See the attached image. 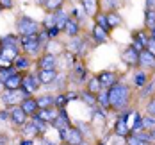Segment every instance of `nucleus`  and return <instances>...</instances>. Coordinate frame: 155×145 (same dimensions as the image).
I'll return each mask as SVG.
<instances>
[{
	"instance_id": "obj_53",
	"label": "nucleus",
	"mask_w": 155,
	"mask_h": 145,
	"mask_svg": "<svg viewBox=\"0 0 155 145\" xmlns=\"http://www.w3.org/2000/svg\"><path fill=\"white\" fill-rule=\"evenodd\" d=\"M0 145H7V142H5L4 138H0Z\"/></svg>"
},
{
	"instance_id": "obj_42",
	"label": "nucleus",
	"mask_w": 155,
	"mask_h": 145,
	"mask_svg": "<svg viewBox=\"0 0 155 145\" xmlns=\"http://www.w3.org/2000/svg\"><path fill=\"white\" fill-rule=\"evenodd\" d=\"M75 75H77V81H78V82H82V81L86 79V68L77 66V68H75Z\"/></svg>"
},
{
	"instance_id": "obj_43",
	"label": "nucleus",
	"mask_w": 155,
	"mask_h": 145,
	"mask_svg": "<svg viewBox=\"0 0 155 145\" xmlns=\"http://www.w3.org/2000/svg\"><path fill=\"white\" fill-rule=\"evenodd\" d=\"M144 88H146V90H143V91H141V95H143V97H146V95H150V93H153V82H148Z\"/></svg>"
},
{
	"instance_id": "obj_26",
	"label": "nucleus",
	"mask_w": 155,
	"mask_h": 145,
	"mask_svg": "<svg viewBox=\"0 0 155 145\" xmlns=\"http://www.w3.org/2000/svg\"><path fill=\"white\" fill-rule=\"evenodd\" d=\"M107 25H109V31L110 29H116V27H120L121 23H123V20H121V16L118 15L116 11H110V13H107Z\"/></svg>"
},
{
	"instance_id": "obj_5",
	"label": "nucleus",
	"mask_w": 155,
	"mask_h": 145,
	"mask_svg": "<svg viewBox=\"0 0 155 145\" xmlns=\"http://www.w3.org/2000/svg\"><path fill=\"white\" fill-rule=\"evenodd\" d=\"M27 113L21 109V106L20 104H16V106H9V120L16 124V126H25L27 124Z\"/></svg>"
},
{
	"instance_id": "obj_22",
	"label": "nucleus",
	"mask_w": 155,
	"mask_h": 145,
	"mask_svg": "<svg viewBox=\"0 0 155 145\" xmlns=\"http://www.w3.org/2000/svg\"><path fill=\"white\" fill-rule=\"evenodd\" d=\"M93 38L96 43H105L109 40V31H105L104 27H100V25H94L93 27Z\"/></svg>"
},
{
	"instance_id": "obj_16",
	"label": "nucleus",
	"mask_w": 155,
	"mask_h": 145,
	"mask_svg": "<svg viewBox=\"0 0 155 145\" xmlns=\"http://www.w3.org/2000/svg\"><path fill=\"white\" fill-rule=\"evenodd\" d=\"M20 106H21V109L27 113L29 116L36 115V113H38V109H39V108H38V100H36V98H32V97H27V98H23Z\"/></svg>"
},
{
	"instance_id": "obj_23",
	"label": "nucleus",
	"mask_w": 155,
	"mask_h": 145,
	"mask_svg": "<svg viewBox=\"0 0 155 145\" xmlns=\"http://www.w3.org/2000/svg\"><path fill=\"white\" fill-rule=\"evenodd\" d=\"M70 20V16H68V13L66 11H62V9H59L57 13H54V23H55V27L57 29H64V25H66V22Z\"/></svg>"
},
{
	"instance_id": "obj_24",
	"label": "nucleus",
	"mask_w": 155,
	"mask_h": 145,
	"mask_svg": "<svg viewBox=\"0 0 155 145\" xmlns=\"http://www.w3.org/2000/svg\"><path fill=\"white\" fill-rule=\"evenodd\" d=\"M13 66H15L18 72H20V70H29V66H31V59L27 57V54H18V57L15 59Z\"/></svg>"
},
{
	"instance_id": "obj_57",
	"label": "nucleus",
	"mask_w": 155,
	"mask_h": 145,
	"mask_svg": "<svg viewBox=\"0 0 155 145\" xmlns=\"http://www.w3.org/2000/svg\"><path fill=\"white\" fill-rule=\"evenodd\" d=\"M61 145H68V143H64V142H62V143H61Z\"/></svg>"
},
{
	"instance_id": "obj_27",
	"label": "nucleus",
	"mask_w": 155,
	"mask_h": 145,
	"mask_svg": "<svg viewBox=\"0 0 155 145\" xmlns=\"http://www.w3.org/2000/svg\"><path fill=\"white\" fill-rule=\"evenodd\" d=\"M86 90L89 91V93H93V95H98L104 88H102V82L98 81V77L94 75V77H91V79L87 81V84H86Z\"/></svg>"
},
{
	"instance_id": "obj_10",
	"label": "nucleus",
	"mask_w": 155,
	"mask_h": 145,
	"mask_svg": "<svg viewBox=\"0 0 155 145\" xmlns=\"http://www.w3.org/2000/svg\"><path fill=\"white\" fill-rule=\"evenodd\" d=\"M96 77H98V81L102 82V88H104V90L112 88V86L118 82V75H116L114 72H107V70H105V72H100Z\"/></svg>"
},
{
	"instance_id": "obj_3",
	"label": "nucleus",
	"mask_w": 155,
	"mask_h": 145,
	"mask_svg": "<svg viewBox=\"0 0 155 145\" xmlns=\"http://www.w3.org/2000/svg\"><path fill=\"white\" fill-rule=\"evenodd\" d=\"M16 29H18V32H20L21 36H36V34H39V23L34 22L29 16H21V18L18 20Z\"/></svg>"
},
{
	"instance_id": "obj_52",
	"label": "nucleus",
	"mask_w": 155,
	"mask_h": 145,
	"mask_svg": "<svg viewBox=\"0 0 155 145\" xmlns=\"http://www.w3.org/2000/svg\"><path fill=\"white\" fill-rule=\"evenodd\" d=\"M150 134H152V142L155 143V129H153V131H150Z\"/></svg>"
},
{
	"instance_id": "obj_50",
	"label": "nucleus",
	"mask_w": 155,
	"mask_h": 145,
	"mask_svg": "<svg viewBox=\"0 0 155 145\" xmlns=\"http://www.w3.org/2000/svg\"><path fill=\"white\" fill-rule=\"evenodd\" d=\"M20 145H34V143H32V140H29V138H23L20 142Z\"/></svg>"
},
{
	"instance_id": "obj_37",
	"label": "nucleus",
	"mask_w": 155,
	"mask_h": 145,
	"mask_svg": "<svg viewBox=\"0 0 155 145\" xmlns=\"http://www.w3.org/2000/svg\"><path fill=\"white\" fill-rule=\"evenodd\" d=\"M127 145H155V143H152V142H143L139 138H136L134 134H128L127 136Z\"/></svg>"
},
{
	"instance_id": "obj_18",
	"label": "nucleus",
	"mask_w": 155,
	"mask_h": 145,
	"mask_svg": "<svg viewBox=\"0 0 155 145\" xmlns=\"http://www.w3.org/2000/svg\"><path fill=\"white\" fill-rule=\"evenodd\" d=\"M21 82H23V75L16 72L15 75H11L9 79L4 82V88L5 90H20L21 88Z\"/></svg>"
},
{
	"instance_id": "obj_30",
	"label": "nucleus",
	"mask_w": 155,
	"mask_h": 145,
	"mask_svg": "<svg viewBox=\"0 0 155 145\" xmlns=\"http://www.w3.org/2000/svg\"><path fill=\"white\" fill-rule=\"evenodd\" d=\"M82 45H86V43H84V40L77 36V38H71V41H70V45H68V47H70L71 52H78V54H82V52L86 50V47H82Z\"/></svg>"
},
{
	"instance_id": "obj_32",
	"label": "nucleus",
	"mask_w": 155,
	"mask_h": 145,
	"mask_svg": "<svg viewBox=\"0 0 155 145\" xmlns=\"http://www.w3.org/2000/svg\"><path fill=\"white\" fill-rule=\"evenodd\" d=\"M16 72H18V70H16L15 66H0V82L4 84L11 75H15Z\"/></svg>"
},
{
	"instance_id": "obj_12",
	"label": "nucleus",
	"mask_w": 155,
	"mask_h": 145,
	"mask_svg": "<svg viewBox=\"0 0 155 145\" xmlns=\"http://www.w3.org/2000/svg\"><path fill=\"white\" fill-rule=\"evenodd\" d=\"M139 66L144 70H155V56L148 50L139 52Z\"/></svg>"
},
{
	"instance_id": "obj_39",
	"label": "nucleus",
	"mask_w": 155,
	"mask_h": 145,
	"mask_svg": "<svg viewBox=\"0 0 155 145\" xmlns=\"http://www.w3.org/2000/svg\"><path fill=\"white\" fill-rule=\"evenodd\" d=\"M68 102V95H55V108L57 109H62Z\"/></svg>"
},
{
	"instance_id": "obj_2",
	"label": "nucleus",
	"mask_w": 155,
	"mask_h": 145,
	"mask_svg": "<svg viewBox=\"0 0 155 145\" xmlns=\"http://www.w3.org/2000/svg\"><path fill=\"white\" fill-rule=\"evenodd\" d=\"M27 97H31V93L25 91L23 88H20V90H5L0 95V100L5 106H16V104H21V100L27 98Z\"/></svg>"
},
{
	"instance_id": "obj_45",
	"label": "nucleus",
	"mask_w": 155,
	"mask_h": 145,
	"mask_svg": "<svg viewBox=\"0 0 155 145\" xmlns=\"http://www.w3.org/2000/svg\"><path fill=\"white\" fill-rule=\"evenodd\" d=\"M47 32H48V36H50V38H55V36L61 32V29H57V27H50Z\"/></svg>"
},
{
	"instance_id": "obj_47",
	"label": "nucleus",
	"mask_w": 155,
	"mask_h": 145,
	"mask_svg": "<svg viewBox=\"0 0 155 145\" xmlns=\"http://www.w3.org/2000/svg\"><path fill=\"white\" fill-rule=\"evenodd\" d=\"M0 7H5V9L13 7V0H0Z\"/></svg>"
},
{
	"instance_id": "obj_49",
	"label": "nucleus",
	"mask_w": 155,
	"mask_h": 145,
	"mask_svg": "<svg viewBox=\"0 0 155 145\" xmlns=\"http://www.w3.org/2000/svg\"><path fill=\"white\" fill-rule=\"evenodd\" d=\"M146 7L148 9H155V0H146Z\"/></svg>"
},
{
	"instance_id": "obj_13",
	"label": "nucleus",
	"mask_w": 155,
	"mask_h": 145,
	"mask_svg": "<svg viewBox=\"0 0 155 145\" xmlns=\"http://www.w3.org/2000/svg\"><path fill=\"white\" fill-rule=\"evenodd\" d=\"M82 142H84V134L80 133V129H78V127H70V129H68L64 143H68V145H80Z\"/></svg>"
},
{
	"instance_id": "obj_51",
	"label": "nucleus",
	"mask_w": 155,
	"mask_h": 145,
	"mask_svg": "<svg viewBox=\"0 0 155 145\" xmlns=\"http://www.w3.org/2000/svg\"><path fill=\"white\" fill-rule=\"evenodd\" d=\"M148 38H150V40H155V27L148 31Z\"/></svg>"
},
{
	"instance_id": "obj_40",
	"label": "nucleus",
	"mask_w": 155,
	"mask_h": 145,
	"mask_svg": "<svg viewBox=\"0 0 155 145\" xmlns=\"http://www.w3.org/2000/svg\"><path fill=\"white\" fill-rule=\"evenodd\" d=\"M146 115L155 116V97H153V98H150V100H148V104H146Z\"/></svg>"
},
{
	"instance_id": "obj_44",
	"label": "nucleus",
	"mask_w": 155,
	"mask_h": 145,
	"mask_svg": "<svg viewBox=\"0 0 155 145\" xmlns=\"http://www.w3.org/2000/svg\"><path fill=\"white\" fill-rule=\"evenodd\" d=\"M114 145H127V138H123V136H116V134H114Z\"/></svg>"
},
{
	"instance_id": "obj_36",
	"label": "nucleus",
	"mask_w": 155,
	"mask_h": 145,
	"mask_svg": "<svg viewBox=\"0 0 155 145\" xmlns=\"http://www.w3.org/2000/svg\"><path fill=\"white\" fill-rule=\"evenodd\" d=\"M143 129L144 131H153L155 129V116H150V115L143 116Z\"/></svg>"
},
{
	"instance_id": "obj_35",
	"label": "nucleus",
	"mask_w": 155,
	"mask_h": 145,
	"mask_svg": "<svg viewBox=\"0 0 155 145\" xmlns=\"http://www.w3.org/2000/svg\"><path fill=\"white\" fill-rule=\"evenodd\" d=\"M96 2H98V0H82V5H84L86 15L93 16L94 13H96Z\"/></svg>"
},
{
	"instance_id": "obj_55",
	"label": "nucleus",
	"mask_w": 155,
	"mask_h": 145,
	"mask_svg": "<svg viewBox=\"0 0 155 145\" xmlns=\"http://www.w3.org/2000/svg\"><path fill=\"white\" fill-rule=\"evenodd\" d=\"M38 2H43V4H45V2H47V0H38Z\"/></svg>"
},
{
	"instance_id": "obj_25",
	"label": "nucleus",
	"mask_w": 155,
	"mask_h": 145,
	"mask_svg": "<svg viewBox=\"0 0 155 145\" xmlns=\"http://www.w3.org/2000/svg\"><path fill=\"white\" fill-rule=\"evenodd\" d=\"M148 82H150V77H148V74L144 70H139V72L134 74V84H136V88H144Z\"/></svg>"
},
{
	"instance_id": "obj_46",
	"label": "nucleus",
	"mask_w": 155,
	"mask_h": 145,
	"mask_svg": "<svg viewBox=\"0 0 155 145\" xmlns=\"http://www.w3.org/2000/svg\"><path fill=\"white\" fill-rule=\"evenodd\" d=\"M146 50H148V52H152V54L155 56V40H150V41H148V45H146Z\"/></svg>"
},
{
	"instance_id": "obj_34",
	"label": "nucleus",
	"mask_w": 155,
	"mask_h": 145,
	"mask_svg": "<svg viewBox=\"0 0 155 145\" xmlns=\"http://www.w3.org/2000/svg\"><path fill=\"white\" fill-rule=\"evenodd\" d=\"M144 25L146 29H153L155 27V9H146V16H144Z\"/></svg>"
},
{
	"instance_id": "obj_28",
	"label": "nucleus",
	"mask_w": 155,
	"mask_h": 145,
	"mask_svg": "<svg viewBox=\"0 0 155 145\" xmlns=\"http://www.w3.org/2000/svg\"><path fill=\"white\" fill-rule=\"evenodd\" d=\"M80 98H82V100H84V102H86L89 108H93V109H94V108H98V100H96V95L89 93L87 90H84V91L80 93Z\"/></svg>"
},
{
	"instance_id": "obj_41",
	"label": "nucleus",
	"mask_w": 155,
	"mask_h": 145,
	"mask_svg": "<svg viewBox=\"0 0 155 145\" xmlns=\"http://www.w3.org/2000/svg\"><path fill=\"white\" fill-rule=\"evenodd\" d=\"M96 25H100V27H104L105 31H109V25H107V16H105V15H98V18H96Z\"/></svg>"
},
{
	"instance_id": "obj_6",
	"label": "nucleus",
	"mask_w": 155,
	"mask_h": 145,
	"mask_svg": "<svg viewBox=\"0 0 155 145\" xmlns=\"http://www.w3.org/2000/svg\"><path fill=\"white\" fill-rule=\"evenodd\" d=\"M114 134H116V136H123V138H127V136L130 134L128 113H123V115L116 120V124H114Z\"/></svg>"
},
{
	"instance_id": "obj_9",
	"label": "nucleus",
	"mask_w": 155,
	"mask_h": 145,
	"mask_svg": "<svg viewBox=\"0 0 155 145\" xmlns=\"http://www.w3.org/2000/svg\"><path fill=\"white\" fill-rule=\"evenodd\" d=\"M39 79H38V74H27V75H23V82H21V88L25 90V91H29V93H34V91H38V88H39Z\"/></svg>"
},
{
	"instance_id": "obj_11",
	"label": "nucleus",
	"mask_w": 155,
	"mask_h": 145,
	"mask_svg": "<svg viewBox=\"0 0 155 145\" xmlns=\"http://www.w3.org/2000/svg\"><path fill=\"white\" fill-rule=\"evenodd\" d=\"M57 115H59V109H57L55 106L47 108V109H38V113H36V116L41 118V120L47 122V124H54V120L57 118ZM32 116H34V115H32Z\"/></svg>"
},
{
	"instance_id": "obj_56",
	"label": "nucleus",
	"mask_w": 155,
	"mask_h": 145,
	"mask_svg": "<svg viewBox=\"0 0 155 145\" xmlns=\"http://www.w3.org/2000/svg\"><path fill=\"white\" fill-rule=\"evenodd\" d=\"M98 145H105V143H104V142H100V143H98Z\"/></svg>"
},
{
	"instance_id": "obj_21",
	"label": "nucleus",
	"mask_w": 155,
	"mask_h": 145,
	"mask_svg": "<svg viewBox=\"0 0 155 145\" xmlns=\"http://www.w3.org/2000/svg\"><path fill=\"white\" fill-rule=\"evenodd\" d=\"M36 100H38V108H39V109H47V108L55 106V95H52V93H47V95L38 97Z\"/></svg>"
},
{
	"instance_id": "obj_14",
	"label": "nucleus",
	"mask_w": 155,
	"mask_h": 145,
	"mask_svg": "<svg viewBox=\"0 0 155 145\" xmlns=\"http://www.w3.org/2000/svg\"><path fill=\"white\" fill-rule=\"evenodd\" d=\"M148 41H150V38H148V34L146 32H136L134 34V43H132V47L136 48L137 52L141 50H146V45H148Z\"/></svg>"
},
{
	"instance_id": "obj_31",
	"label": "nucleus",
	"mask_w": 155,
	"mask_h": 145,
	"mask_svg": "<svg viewBox=\"0 0 155 145\" xmlns=\"http://www.w3.org/2000/svg\"><path fill=\"white\" fill-rule=\"evenodd\" d=\"M62 4H64V0H47L45 2V9H47L48 13H57L59 9H62Z\"/></svg>"
},
{
	"instance_id": "obj_29",
	"label": "nucleus",
	"mask_w": 155,
	"mask_h": 145,
	"mask_svg": "<svg viewBox=\"0 0 155 145\" xmlns=\"http://www.w3.org/2000/svg\"><path fill=\"white\" fill-rule=\"evenodd\" d=\"M96 100H98V108H100V109H110V106H109V91L107 90H102V91L96 95Z\"/></svg>"
},
{
	"instance_id": "obj_4",
	"label": "nucleus",
	"mask_w": 155,
	"mask_h": 145,
	"mask_svg": "<svg viewBox=\"0 0 155 145\" xmlns=\"http://www.w3.org/2000/svg\"><path fill=\"white\" fill-rule=\"evenodd\" d=\"M20 45L23 48V52L29 56V54H38L39 48H41V43H39V36H21L20 40Z\"/></svg>"
},
{
	"instance_id": "obj_7",
	"label": "nucleus",
	"mask_w": 155,
	"mask_h": 145,
	"mask_svg": "<svg viewBox=\"0 0 155 145\" xmlns=\"http://www.w3.org/2000/svg\"><path fill=\"white\" fill-rule=\"evenodd\" d=\"M121 59L127 66H139V52L130 45L121 52Z\"/></svg>"
},
{
	"instance_id": "obj_33",
	"label": "nucleus",
	"mask_w": 155,
	"mask_h": 145,
	"mask_svg": "<svg viewBox=\"0 0 155 145\" xmlns=\"http://www.w3.org/2000/svg\"><path fill=\"white\" fill-rule=\"evenodd\" d=\"M9 47H18V40L13 34H7L0 40V48H9Z\"/></svg>"
},
{
	"instance_id": "obj_54",
	"label": "nucleus",
	"mask_w": 155,
	"mask_h": 145,
	"mask_svg": "<svg viewBox=\"0 0 155 145\" xmlns=\"http://www.w3.org/2000/svg\"><path fill=\"white\" fill-rule=\"evenodd\" d=\"M80 145H89V143H87V142H82V143H80Z\"/></svg>"
},
{
	"instance_id": "obj_15",
	"label": "nucleus",
	"mask_w": 155,
	"mask_h": 145,
	"mask_svg": "<svg viewBox=\"0 0 155 145\" xmlns=\"http://www.w3.org/2000/svg\"><path fill=\"white\" fill-rule=\"evenodd\" d=\"M52 126L57 129V131L66 129V127H71V124H70V116L66 115V109H64V108L59 109V115H57V118L54 120V124H52Z\"/></svg>"
},
{
	"instance_id": "obj_20",
	"label": "nucleus",
	"mask_w": 155,
	"mask_h": 145,
	"mask_svg": "<svg viewBox=\"0 0 155 145\" xmlns=\"http://www.w3.org/2000/svg\"><path fill=\"white\" fill-rule=\"evenodd\" d=\"M21 133H23V138H29V140H34L38 134H41L34 122H27L25 126H21Z\"/></svg>"
},
{
	"instance_id": "obj_8",
	"label": "nucleus",
	"mask_w": 155,
	"mask_h": 145,
	"mask_svg": "<svg viewBox=\"0 0 155 145\" xmlns=\"http://www.w3.org/2000/svg\"><path fill=\"white\" fill-rule=\"evenodd\" d=\"M57 57H55V54H43L41 57H39V61H38V66H39V70H55L57 68Z\"/></svg>"
},
{
	"instance_id": "obj_19",
	"label": "nucleus",
	"mask_w": 155,
	"mask_h": 145,
	"mask_svg": "<svg viewBox=\"0 0 155 145\" xmlns=\"http://www.w3.org/2000/svg\"><path fill=\"white\" fill-rule=\"evenodd\" d=\"M62 31L66 32L70 38H77L78 32H80V25H78V22L75 20V18H70V20L66 22V25H64Z\"/></svg>"
},
{
	"instance_id": "obj_38",
	"label": "nucleus",
	"mask_w": 155,
	"mask_h": 145,
	"mask_svg": "<svg viewBox=\"0 0 155 145\" xmlns=\"http://www.w3.org/2000/svg\"><path fill=\"white\" fill-rule=\"evenodd\" d=\"M32 122H34V124H36V127L39 129V133H41V134H43V133H45V131H47V122H43V120H41V118H38V116H36V115H34V116H32Z\"/></svg>"
},
{
	"instance_id": "obj_58",
	"label": "nucleus",
	"mask_w": 155,
	"mask_h": 145,
	"mask_svg": "<svg viewBox=\"0 0 155 145\" xmlns=\"http://www.w3.org/2000/svg\"><path fill=\"white\" fill-rule=\"evenodd\" d=\"M0 66H2V63H0Z\"/></svg>"
},
{
	"instance_id": "obj_48",
	"label": "nucleus",
	"mask_w": 155,
	"mask_h": 145,
	"mask_svg": "<svg viewBox=\"0 0 155 145\" xmlns=\"http://www.w3.org/2000/svg\"><path fill=\"white\" fill-rule=\"evenodd\" d=\"M9 118V109L7 111H0V120H7Z\"/></svg>"
},
{
	"instance_id": "obj_17",
	"label": "nucleus",
	"mask_w": 155,
	"mask_h": 145,
	"mask_svg": "<svg viewBox=\"0 0 155 145\" xmlns=\"http://www.w3.org/2000/svg\"><path fill=\"white\" fill-rule=\"evenodd\" d=\"M57 70H39L38 72V79L41 84H52L54 81L57 79Z\"/></svg>"
},
{
	"instance_id": "obj_1",
	"label": "nucleus",
	"mask_w": 155,
	"mask_h": 145,
	"mask_svg": "<svg viewBox=\"0 0 155 145\" xmlns=\"http://www.w3.org/2000/svg\"><path fill=\"white\" fill-rule=\"evenodd\" d=\"M109 106L112 111H123L127 109V106L130 104V88L125 84V82H116L112 88H109Z\"/></svg>"
}]
</instances>
